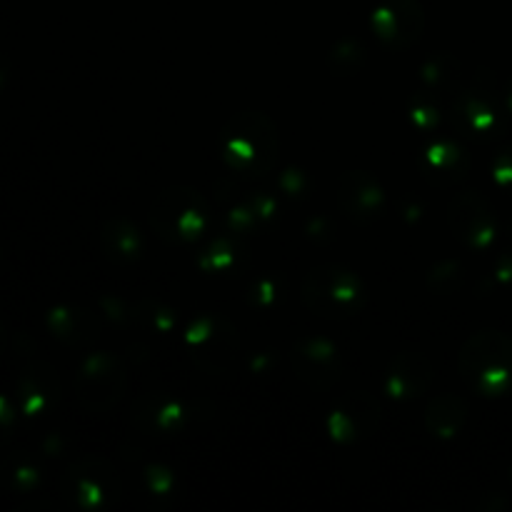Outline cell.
I'll return each mask as SVG.
<instances>
[{
	"label": "cell",
	"mask_w": 512,
	"mask_h": 512,
	"mask_svg": "<svg viewBox=\"0 0 512 512\" xmlns=\"http://www.w3.org/2000/svg\"><path fill=\"white\" fill-rule=\"evenodd\" d=\"M460 365L475 388L503 393L512 385V340L500 333L475 335L460 353Z\"/></svg>",
	"instance_id": "cell-1"
},
{
	"label": "cell",
	"mask_w": 512,
	"mask_h": 512,
	"mask_svg": "<svg viewBox=\"0 0 512 512\" xmlns=\"http://www.w3.org/2000/svg\"><path fill=\"white\" fill-rule=\"evenodd\" d=\"M278 150L275 130L263 115H240L225 128V160L243 173H263Z\"/></svg>",
	"instance_id": "cell-2"
},
{
	"label": "cell",
	"mask_w": 512,
	"mask_h": 512,
	"mask_svg": "<svg viewBox=\"0 0 512 512\" xmlns=\"http://www.w3.org/2000/svg\"><path fill=\"white\" fill-rule=\"evenodd\" d=\"M78 400L93 413H103L125 390V373L110 355H93L78 375Z\"/></svg>",
	"instance_id": "cell-3"
},
{
	"label": "cell",
	"mask_w": 512,
	"mask_h": 512,
	"mask_svg": "<svg viewBox=\"0 0 512 512\" xmlns=\"http://www.w3.org/2000/svg\"><path fill=\"white\" fill-rule=\"evenodd\" d=\"M360 285L345 270H320L305 283V300L313 308L345 310L358 300Z\"/></svg>",
	"instance_id": "cell-4"
},
{
	"label": "cell",
	"mask_w": 512,
	"mask_h": 512,
	"mask_svg": "<svg viewBox=\"0 0 512 512\" xmlns=\"http://www.w3.org/2000/svg\"><path fill=\"white\" fill-rule=\"evenodd\" d=\"M178 200L180 205H170L168 195L158 203L155 208V225H160L163 233H175L180 238H195V235L203 230L205 225V208L203 198L190 190H178Z\"/></svg>",
	"instance_id": "cell-5"
},
{
	"label": "cell",
	"mask_w": 512,
	"mask_h": 512,
	"mask_svg": "<svg viewBox=\"0 0 512 512\" xmlns=\"http://www.w3.org/2000/svg\"><path fill=\"white\" fill-rule=\"evenodd\" d=\"M375 28L380 38L398 45H410L423 30V13L415 0H393L375 13Z\"/></svg>",
	"instance_id": "cell-6"
},
{
	"label": "cell",
	"mask_w": 512,
	"mask_h": 512,
	"mask_svg": "<svg viewBox=\"0 0 512 512\" xmlns=\"http://www.w3.org/2000/svg\"><path fill=\"white\" fill-rule=\"evenodd\" d=\"M340 198H343L345 208L350 213L370 215L383 203V190H380V185L370 175L350 173L345 175L343 185H340Z\"/></svg>",
	"instance_id": "cell-7"
},
{
	"label": "cell",
	"mask_w": 512,
	"mask_h": 512,
	"mask_svg": "<svg viewBox=\"0 0 512 512\" xmlns=\"http://www.w3.org/2000/svg\"><path fill=\"white\" fill-rule=\"evenodd\" d=\"M465 420L463 400L453 395H443L428 408V428L435 435H453L458 433Z\"/></svg>",
	"instance_id": "cell-8"
},
{
	"label": "cell",
	"mask_w": 512,
	"mask_h": 512,
	"mask_svg": "<svg viewBox=\"0 0 512 512\" xmlns=\"http://www.w3.org/2000/svg\"><path fill=\"white\" fill-rule=\"evenodd\" d=\"M40 380V365H35V368L25 370V378L23 383H20V400H23V410L25 413L35 415L40 413V410L48 405V400L55 395V383L50 385H43L38 383Z\"/></svg>",
	"instance_id": "cell-9"
},
{
	"label": "cell",
	"mask_w": 512,
	"mask_h": 512,
	"mask_svg": "<svg viewBox=\"0 0 512 512\" xmlns=\"http://www.w3.org/2000/svg\"><path fill=\"white\" fill-rule=\"evenodd\" d=\"M38 483V470L28 460H5L0 463V488L10 493H28Z\"/></svg>",
	"instance_id": "cell-10"
},
{
	"label": "cell",
	"mask_w": 512,
	"mask_h": 512,
	"mask_svg": "<svg viewBox=\"0 0 512 512\" xmlns=\"http://www.w3.org/2000/svg\"><path fill=\"white\" fill-rule=\"evenodd\" d=\"M105 235H110V238H115V245H108V253L113 255H135L138 253V235H135L133 228H128L125 223H113L105 228Z\"/></svg>",
	"instance_id": "cell-11"
},
{
	"label": "cell",
	"mask_w": 512,
	"mask_h": 512,
	"mask_svg": "<svg viewBox=\"0 0 512 512\" xmlns=\"http://www.w3.org/2000/svg\"><path fill=\"white\" fill-rule=\"evenodd\" d=\"M13 420H15L13 408H10L8 400L0 395V450H3L5 443H8L10 430H13Z\"/></svg>",
	"instance_id": "cell-12"
},
{
	"label": "cell",
	"mask_w": 512,
	"mask_h": 512,
	"mask_svg": "<svg viewBox=\"0 0 512 512\" xmlns=\"http://www.w3.org/2000/svg\"><path fill=\"white\" fill-rule=\"evenodd\" d=\"M5 330H3V325H0V355H3V350H5Z\"/></svg>",
	"instance_id": "cell-13"
}]
</instances>
